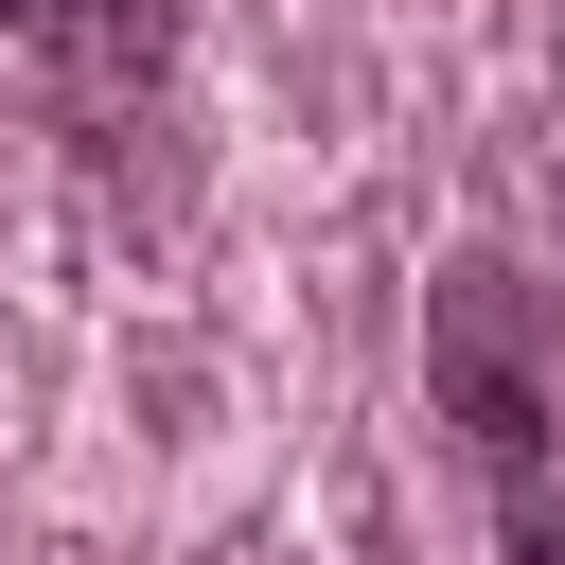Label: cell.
<instances>
[{
  "instance_id": "cell-1",
  "label": "cell",
  "mask_w": 565,
  "mask_h": 565,
  "mask_svg": "<svg viewBox=\"0 0 565 565\" xmlns=\"http://www.w3.org/2000/svg\"><path fill=\"white\" fill-rule=\"evenodd\" d=\"M424 388L494 494V547L565 565V300L530 265H441L424 282Z\"/></svg>"
},
{
  "instance_id": "cell-2",
  "label": "cell",
  "mask_w": 565,
  "mask_h": 565,
  "mask_svg": "<svg viewBox=\"0 0 565 565\" xmlns=\"http://www.w3.org/2000/svg\"><path fill=\"white\" fill-rule=\"evenodd\" d=\"M0 35L35 71H71V88H141L177 53V0H0Z\"/></svg>"
}]
</instances>
